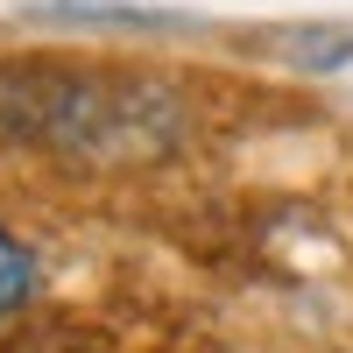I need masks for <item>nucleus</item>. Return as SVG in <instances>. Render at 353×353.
Masks as SVG:
<instances>
[{"label": "nucleus", "instance_id": "f03ea898", "mask_svg": "<svg viewBox=\"0 0 353 353\" xmlns=\"http://www.w3.org/2000/svg\"><path fill=\"white\" fill-rule=\"evenodd\" d=\"M28 297H36V254L0 226V318H14Z\"/></svg>", "mask_w": 353, "mask_h": 353}, {"label": "nucleus", "instance_id": "f257e3e1", "mask_svg": "<svg viewBox=\"0 0 353 353\" xmlns=\"http://www.w3.org/2000/svg\"><path fill=\"white\" fill-rule=\"evenodd\" d=\"M0 134L64 156H156L176 141V92L106 64H0Z\"/></svg>", "mask_w": 353, "mask_h": 353}]
</instances>
